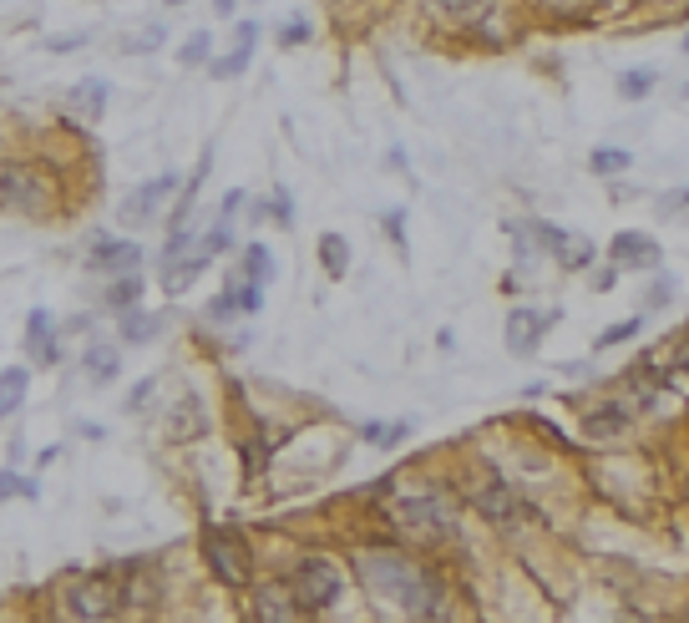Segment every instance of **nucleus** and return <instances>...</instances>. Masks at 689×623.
Segmentation results:
<instances>
[{"mask_svg": "<svg viewBox=\"0 0 689 623\" xmlns=\"http://www.w3.org/2000/svg\"><path fill=\"white\" fill-rule=\"evenodd\" d=\"M360 578L380 598H391L406 618H441L446 613V588L401 553H380V548L360 553Z\"/></svg>", "mask_w": 689, "mask_h": 623, "instance_id": "obj_1", "label": "nucleus"}, {"mask_svg": "<svg viewBox=\"0 0 689 623\" xmlns=\"http://www.w3.org/2000/svg\"><path fill=\"white\" fill-rule=\"evenodd\" d=\"M122 608V583L117 573H82L66 583V613L82 623H102Z\"/></svg>", "mask_w": 689, "mask_h": 623, "instance_id": "obj_2", "label": "nucleus"}, {"mask_svg": "<svg viewBox=\"0 0 689 623\" xmlns=\"http://www.w3.org/2000/svg\"><path fill=\"white\" fill-rule=\"evenodd\" d=\"M203 553H208V568H213L228 588H244V583H249L254 553H249V537H244L239 527H208V532H203Z\"/></svg>", "mask_w": 689, "mask_h": 623, "instance_id": "obj_3", "label": "nucleus"}, {"mask_svg": "<svg viewBox=\"0 0 689 623\" xmlns=\"http://www.w3.org/2000/svg\"><path fill=\"white\" fill-rule=\"evenodd\" d=\"M340 568L330 563V558H299V568L289 573V593L310 608V613H320V608H335L340 603Z\"/></svg>", "mask_w": 689, "mask_h": 623, "instance_id": "obj_4", "label": "nucleus"}, {"mask_svg": "<svg viewBox=\"0 0 689 623\" xmlns=\"http://www.w3.org/2000/svg\"><path fill=\"white\" fill-rule=\"evenodd\" d=\"M396 522L416 537H451L456 532V507L446 497H401Z\"/></svg>", "mask_w": 689, "mask_h": 623, "instance_id": "obj_5", "label": "nucleus"}, {"mask_svg": "<svg viewBox=\"0 0 689 623\" xmlns=\"http://www.w3.org/2000/svg\"><path fill=\"white\" fill-rule=\"evenodd\" d=\"M51 198V183L36 168H0V203L21 208V213H41Z\"/></svg>", "mask_w": 689, "mask_h": 623, "instance_id": "obj_6", "label": "nucleus"}, {"mask_svg": "<svg viewBox=\"0 0 689 623\" xmlns=\"http://www.w3.org/2000/svg\"><path fill=\"white\" fill-rule=\"evenodd\" d=\"M254 618L259 623H310V608L289 593V583H264V588H254Z\"/></svg>", "mask_w": 689, "mask_h": 623, "instance_id": "obj_7", "label": "nucleus"}, {"mask_svg": "<svg viewBox=\"0 0 689 623\" xmlns=\"http://www.w3.org/2000/svg\"><path fill=\"white\" fill-rule=\"evenodd\" d=\"M558 320V309H512L507 315V350L512 355H527V350H538V340H543V330Z\"/></svg>", "mask_w": 689, "mask_h": 623, "instance_id": "obj_8", "label": "nucleus"}, {"mask_svg": "<svg viewBox=\"0 0 689 623\" xmlns=\"http://www.w3.org/2000/svg\"><path fill=\"white\" fill-rule=\"evenodd\" d=\"M178 193V173H163V178H147L127 203H122V223H142V218H152V213H158L168 198Z\"/></svg>", "mask_w": 689, "mask_h": 623, "instance_id": "obj_9", "label": "nucleus"}, {"mask_svg": "<svg viewBox=\"0 0 689 623\" xmlns=\"http://www.w3.org/2000/svg\"><path fill=\"white\" fill-rule=\"evenodd\" d=\"M203 426H208V416H203V401L198 396H178L168 411H163V436L168 441H198L203 436Z\"/></svg>", "mask_w": 689, "mask_h": 623, "instance_id": "obj_10", "label": "nucleus"}, {"mask_svg": "<svg viewBox=\"0 0 689 623\" xmlns=\"http://www.w3.org/2000/svg\"><path fill=\"white\" fill-rule=\"evenodd\" d=\"M137 259H142V249L132 244V239H97L92 249H87V264L97 269V274H132L137 269Z\"/></svg>", "mask_w": 689, "mask_h": 623, "instance_id": "obj_11", "label": "nucleus"}, {"mask_svg": "<svg viewBox=\"0 0 689 623\" xmlns=\"http://www.w3.org/2000/svg\"><path fill=\"white\" fill-rule=\"evenodd\" d=\"M259 304H264V289L259 284H234L228 294H218L208 304V315L223 325V320H239V315H259Z\"/></svg>", "mask_w": 689, "mask_h": 623, "instance_id": "obj_12", "label": "nucleus"}, {"mask_svg": "<svg viewBox=\"0 0 689 623\" xmlns=\"http://www.w3.org/2000/svg\"><path fill=\"white\" fill-rule=\"evenodd\" d=\"M26 350H31V360L56 365V320L46 315V309H31V320H26Z\"/></svg>", "mask_w": 689, "mask_h": 623, "instance_id": "obj_13", "label": "nucleus"}, {"mask_svg": "<svg viewBox=\"0 0 689 623\" xmlns=\"http://www.w3.org/2000/svg\"><path fill=\"white\" fill-rule=\"evenodd\" d=\"M117 583H122V603L147 608L152 598H158V573H152V563H127Z\"/></svg>", "mask_w": 689, "mask_h": 623, "instance_id": "obj_14", "label": "nucleus"}, {"mask_svg": "<svg viewBox=\"0 0 689 623\" xmlns=\"http://www.w3.org/2000/svg\"><path fill=\"white\" fill-rule=\"evenodd\" d=\"M608 259L614 264H659V244L649 239V233H619L614 244H608Z\"/></svg>", "mask_w": 689, "mask_h": 623, "instance_id": "obj_15", "label": "nucleus"}, {"mask_svg": "<svg viewBox=\"0 0 689 623\" xmlns=\"http://www.w3.org/2000/svg\"><path fill=\"white\" fill-rule=\"evenodd\" d=\"M254 41H259V26H254V21H244V26H239V36H234V51L213 61V76H218V82H228V76H239V71L249 66Z\"/></svg>", "mask_w": 689, "mask_h": 623, "instance_id": "obj_16", "label": "nucleus"}, {"mask_svg": "<svg viewBox=\"0 0 689 623\" xmlns=\"http://www.w3.org/2000/svg\"><path fill=\"white\" fill-rule=\"evenodd\" d=\"M117 335L122 345H147L163 335V315H147V309H122L117 315Z\"/></svg>", "mask_w": 689, "mask_h": 623, "instance_id": "obj_17", "label": "nucleus"}, {"mask_svg": "<svg viewBox=\"0 0 689 623\" xmlns=\"http://www.w3.org/2000/svg\"><path fill=\"white\" fill-rule=\"evenodd\" d=\"M203 269H208V254H203V249L178 254V259H168V264H163V289H168V294H183V289H188Z\"/></svg>", "mask_w": 689, "mask_h": 623, "instance_id": "obj_18", "label": "nucleus"}, {"mask_svg": "<svg viewBox=\"0 0 689 623\" xmlns=\"http://www.w3.org/2000/svg\"><path fill=\"white\" fill-rule=\"evenodd\" d=\"M543 244L568 264V269H583L588 259H593V244H583V239H573V233H563V228H553V223H543Z\"/></svg>", "mask_w": 689, "mask_h": 623, "instance_id": "obj_19", "label": "nucleus"}, {"mask_svg": "<svg viewBox=\"0 0 689 623\" xmlns=\"http://www.w3.org/2000/svg\"><path fill=\"white\" fill-rule=\"evenodd\" d=\"M477 507H482L492 522H512V517L522 512V502H517V492H512L507 482H492V487H482V492H477Z\"/></svg>", "mask_w": 689, "mask_h": 623, "instance_id": "obj_20", "label": "nucleus"}, {"mask_svg": "<svg viewBox=\"0 0 689 623\" xmlns=\"http://www.w3.org/2000/svg\"><path fill=\"white\" fill-rule=\"evenodd\" d=\"M26 391H31V375H26L21 365H6V370H0V421L21 411Z\"/></svg>", "mask_w": 689, "mask_h": 623, "instance_id": "obj_21", "label": "nucleus"}, {"mask_svg": "<svg viewBox=\"0 0 689 623\" xmlns=\"http://www.w3.org/2000/svg\"><path fill=\"white\" fill-rule=\"evenodd\" d=\"M107 97H112V87L102 82V76H87V82L71 87V107H82V117H102V112H107Z\"/></svg>", "mask_w": 689, "mask_h": 623, "instance_id": "obj_22", "label": "nucleus"}, {"mask_svg": "<svg viewBox=\"0 0 689 623\" xmlns=\"http://www.w3.org/2000/svg\"><path fill=\"white\" fill-rule=\"evenodd\" d=\"M320 264L330 279H345L350 274V244H345V233H325L320 239Z\"/></svg>", "mask_w": 689, "mask_h": 623, "instance_id": "obj_23", "label": "nucleus"}, {"mask_svg": "<svg viewBox=\"0 0 689 623\" xmlns=\"http://www.w3.org/2000/svg\"><path fill=\"white\" fill-rule=\"evenodd\" d=\"M629 426V416H624V406H598L588 421H583V431L593 436V441H608V436H619Z\"/></svg>", "mask_w": 689, "mask_h": 623, "instance_id": "obj_24", "label": "nucleus"}, {"mask_svg": "<svg viewBox=\"0 0 689 623\" xmlns=\"http://www.w3.org/2000/svg\"><path fill=\"white\" fill-rule=\"evenodd\" d=\"M269 279H274V254H269L264 244H249V249H244V284H259V289H264Z\"/></svg>", "mask_w": 689, "mask_h": 623, "instance_id": "obj_25", "label": "nucleus"}, {"mask_svg": "<svg viewBox=\"0 0 689 623\" xmlns=\"http://www.w3.org/2000/svg\"><path fill=\"white\" fill-rule=\"evenodd\" d=\"M82 360H87V375H92L97 385H107V380L117 375V365H122V355H117L112 345H97V350H87Z\"/></svg>", "mask_w": 689, "mask_h": 623, "instance_id": "obj_26", "label": "nucleus"}, {"mask_svg": "<svg viewBox=\"0 0 689 623\" xmlns=\"http://www.w3.org/2000/svg\"><path fill=\"white\" fill-rule=\"evenodd\" d=\"M137 294H142V279H137V274H117L112 289H107V304L122 315V309H137Z\"/></svg>", "mask_w": 689, "mask_h": 623, "instance_id": "obj_27", "label": "nucleus"}, {"mask_svg": "<svg viewBox=\"0 0 689 623\" xmlns=\"http://www.w3.org/2000/svg\"><path fill=\"white\" fill-rule=\"evenodd\" d=\"M360 436H365L370 446H396L401 436H411V426H406V421H365Z\"/></svg>", "mask_w": 689, "mask_h": 623, "instance_id": "obj_28", "label": "nucleus"}, {"mask_svg": "<svg viewBox=\"0 0 689 623\" xmlns=\"http://www.w3.org/2000/svg\"><path fill=\"white\" fill-rule=\"evenodd\" d=\"M538 6H548L553 16H568V21H588L608 6V0H538Z\"/></svg>", "mask_w": 689, "mask_h": 623, "instance_id": "obj_29", "label": "nucleus"}, {"mask_svg": "<svg viewBox=\"0 0 689 623\" xmlns=\"http://www.w3.org/2000/svg\"><path fill=\"white\" fill-rule=\"evenodd\" d=\"M436 6V16H446V21H472V16H482L492 0H431Z\"/></svg>", "mask_w": 689, "mask_h": 623, "instance_id": "obj_30", "label": "nucleus"}, {"mask_svg": "<svg viewBox=\"0 0 689 623\" xmlns=\"http://www.w3.org/2000/svg\"><path fill=\"white\" fill-rule=\"evenodd\" d=\"M624 168H629V152L624 147H598L593 152V173L608 178V173H624Z\"/></svg>", "mask_w": 689, "mask_h": 623, "instance_id": "obj_31", "label": "nucleus"}, {"mask_svg": "<svg viewBox=\"0 0 689 623\" xmlns=\"http://www.w3.org/2000/svg\"><path fill=\"white\" fill-rule=\"evenodd\" d=\"M208 51H213V36H208V31H193L178 56H183V66H198V61H208Z\"/></svg>", "mask_w": 689, "mask_h": 623, "instance_id": "obj_32", "label": "nucleus"}, {"mask_svg": "<svg viewBox=\"0 0 689 623\" xmlns=\"http://www.w3.org/2000/svg\"><path fill=\"white\" fill-rule=\"evenodd\" d=\"M619 92L624 97H649L654 92V71H624L619 76Z\"/></svg>", "mask_w": 689, "mask_h": 623, "instance_id": "obj_33", "label": "nucleus"}, {"mask_svg": "<svg viewBox=\"0 0 689 623\" xmlns=\"http://www.w3.org/2000/svg\"><path fill=\"white\" fill-rule=\"evenodd\" d=\"M11 497H36V487L16 472H0V502H11Z\"/></svg>", "mask_w": 689, "mask_h": 623, "instance_id": "obj_34", "label": "nucleus"}, {"mask_svg": "<svg viewBox=\"0 0 689 623\" xmlns=\"http://www.w3.org/2000/svg\"><path fill=\"white\" fill-rule=\"evenodd\" d=\"M279 41H284V46H304V41H310V21H289V26L279 31Z\"/></svg>", "mask_w": 689, "mask_h": 623, "instance_id": "obj_35", "label": "nucleus"}, {"mask_svg": "<svg viewBox=\"0 0 689 623\" xmlns=\"http://www.w3.org/2000/svg\"><path fill=\"white\" fill-rule=\"evenodd\" d=\"M639 330V320H629V325H614V330H608V335H598V350H608V345H619V340H629Z\"/></svg>", "mask_w": 689, "mask_h": 623, "instance_id": "obj_36", "label": "nucleus"}, {"mask_svg": "<svg viewBox=\"0 0 689 623\" xmlns=\"http://www.w3.org/2000/svg\"><path fill=\"white\" fill-rule=\"evenodd\" d=\"M152 391H158V380H142V385H137V391H132V396H127V411H142V406H147V396H152Z\"/></svg>", "mask_w": 689, "mask_h": 623, "instance_id": "obj_37", "label": "nucleus"}, {"mask_svg": "<svg viewBox=\"0 0 689 623\" xmlns=\"http://www.w3.org/2000/svg\"><path fill=\"white\" fill-rule=\"evenodd\" d=\"M274 218H279V223H294V198H289V193L274 198Z\"/></svg>", "mask_w": 689, "mask_h": 623, "instance_id": "obj_38", "label": "nucleus"}, {"mask_svg": "<svg viewBox=\"0 0 689 623\" xmlns=\"http://www.w3.org/2000/svg\"><path fill=\"white\" fill-rule=\"evenodd\" d=\"M401 223H406V213H401V208H391V213H386V228H391V239H396V244H406V233H401Z\"/></svg>", "mask_w": 689, "mask_h": 623, "instance_id": "obj_39", "label": "nucleus"}, {"mask_svg": "<svg viewBox=\"0 0 689 623\" xmlns=\"http://www.w3.org/2000/svg\"><path fill=\"white\" fill-rule=\"evenodd\" d=\"M679 370H684V375H689V345H684V350H679Z\"/></svg>", "mask_w": 689, "mask_h": 623, "instance_id": "obj_40", "label": "nucleus"}, {"mask_svg": "<svg viewBox=\"0 0 689 623\" xmlns=\"http://www.w3.org/2000/svg\"><path fill=\"white\" fill-rule=\"evenodd\" d=\"M213 6H218V11H223V16H228V11H234V0H213Z\"/></svg>", "mask_w": 689, "mask_h": 623, "instance_id": "obj_41", "label": "nucleus"}, {"mask_svg": "<svg viewBox=\"0 0 689 623\" xmlns=\"http://www.w3.org/2000/svg\"><path fill=\"white\" fill-rule=\"evenodd\" d=\"M684 51H689V36H684Z\"/></svg>", "mask_w": 689, "mask_h": 623, "instance_id": "obj_42", "label": "nucleus"}, {"mask_svg": "<svg viewBox=\"0 0 689 623\" xmlns=\"http://www.w3.org/2000/svg\"><path fill=\"white\" fill-rule=\"evenodd\" d=\"M173 6H178V0H173Z\"/></svg>", "mask_w": 689, "mask_h": 623, "instance_id": "obj_43", "label": "nucleus"}]
</instances>
